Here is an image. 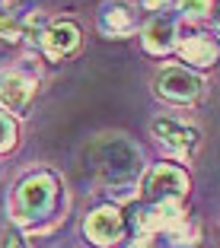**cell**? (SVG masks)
<instances>
[{
	"mask_svg": "<svg viewBox=\"0 0 220 248\" xmlns=\"http://www.w3.org/2000/svg\"><path fill=\"white\" fill-rule=\"evenodd\" d=\"M54 197H58V182L48 172H35V175L22 178L13 197V219L16 223H38L42 217L51 213Z\"/></svg>",
	"mask_w": 220,
	"mask_h": 248,
	"instance_id": "cell-1",
	"label": "cell"
},
{
	"mask_svg": "<svg viewBox=\"0 0 220 248\" xmlns=\"http://www.w3.org/2000/svg\"><path fill=\"white\" fill-rule=\"evenodd\" d=\"M156 93L166 99V102H195L201 95V77L191 73L188 67H163L160 77H156Z\"/></svg>",
	"mask_w": 220,
	"mask_h": 248,
	"instance_id": "cell-2",
	"label": "cell"
},
{
	"mask_svg": "<svg viewBox=\"0 0 220 248\" xmlns=\"http://www.w3.org/2000/svg\"><path fill=\"white\" fill-rule=\"evenodd\" d=\"M188 194V175L172 162H160L153 166L150 178H147V197L153 201H182Z\"/></svg>",
	"mask_w": 220,
	"mask_h": 248,
	"instance_id": "cell-3",
	"label": "cell"
},
{
	"mask_svg": "<svg viewBox=\"0 0 220 248\" xmlns=\"http://www.w3.org/2000/svg\"><path fill=\"white\" fill-rule=\"evenodd\" d=\"M32 95H35V77H29L22 70L0 73V105L7 111H26Z\"/></svg>",
	"mask_w": 220,
	"mask_h": 248,
	"instance_id": "cell-4",
	"label": "cell"
},
{
	"mask_svg": "<svg viewBox=\"0 0 220 248\" xmlns=\"http://www.w3.org/2000/svg\"><path fill=\"white\" fill-rule=\"evenodd\" d=\"M99 29L105 38H128L137 29V13L125 0H105L99 10Z\"/></svg>",
	"mask_w": 220,
	"mask_h": 248,
	"instance_id": "cell-5",
	"label": "cell"
},
{
	"mask_svg": "<svg viewBox=\"0 0 220 248\" xmlns=\"http://www.w3.org/2000/svg\"><path fill=\"white\" fill-rule=\"evenodd\" d=\"M83 232H86V239L96 242V245H115V242L121 239V232H125L121 213H118L115 207H99V210H93L86 217Z\"/></svg>",
	"mask_w": 220,
	"mask_h": 248,
	"instance_id": "cell-6",
	"label": "cell"
},
{
	"mask_svg": "<svg viewBox=\"0 0 220 248\" xmlns=\"http://www.w3.org/2000/svg\"><path fill=\"white\" fill-rule=\"evenodd\" d=\"M153 134L163 146H169L172 153H191L198 146V131L191 124L172 121V118H156L153 121Z\"/></svg>",
	"mask_w": 220,
	"mask_h": 248,
	"instance_id": "cell-7",
	"label": "cell"
},
{
	"mask_svg": "<svg viewBox=\"0 0 220 248\" xmlns=\"http://www.w3.org/2000/svg\"><path fill=\"white\" fill-rule=\"evenodd\" d=\"M77 45H80V29L70 19H58L42 32V48L48 58H64V54L77 51Z\"/></svg>",
	"mask_w": 220,
	"mask_h": 248,
	"instance_id": "cell-8",
	"label": "cell"
},
{
	"mask_svg": "<svg viewBox=\"0 0 220 248\" xmlns=\"http://www.w3.org/2000/svg\"><path fill=\"white\" fill-rule=\"evenodd\" d=\"M179 45V26L169 16H156L144 26V48L150 54H169Z\"/></svg>",
	"mask_w": 220,
	"mask_h": 248,
	"instance_id": "cell-9",
	"label": "cell"
},
{
	"mask_svg": "<svg viewBox=\"0 0 220 248\" xmlns=\"http://www.w3.org/2000/svg\"><path fill=\"white\" fill-rule=\"evenodd\" d=\"M176 48H179V58L188 61L191 67H211V64H217V58H220V45H217V38H211V35H188V38H182Z\"/></svg>",
	"mask_w": 220,
	"mask_h": 248,
	"instance_id": "cell-10",
	"label": "cell"
},
{
	"mask_svg": "<svg viewBox=\"0 0 220 248\" xmlns=\"http://www.w3.org/2000/svg\"><path fill=\"white\" fill-rule=\"evenodd\" d=\"M13 143H16V121L0 111V153L13 150Z\"/></svg>",
	"mask_w": 220,
	"mask_h": 248,
	"instance_id": "cell-11",
	"label": "cell"
},
{
	"mask_svg": "<svg viewBox=\"0 0 220 248\" xmlns=\"http://www.w3.org/2000/svg\"><path fill=\"white\" fill-rule=\"evenodd\" d=\"M179 10L185 16H191V19H201V16H207L214 10V0H179Z\"/></svg>",
	"mask_w": 220,
	"mask_h": 248,
	"instance_id": "cell-12",
	"label": "cell"
},
{
	"mask_svg": "<svg viewBox=\"0 0 220 248\" xmlns=\"http://www.w3.org/2000/svg\"><path fill=\"white\" fill-rule=\"evenodd\" d=\"M19 35H22V26L10 16V10L0 0V38H19Z\"/></svg>",
	"mask_w": 220,
	"mask_h": 248,
	"instance_id": "cell-13",
	"label": "cell"
},
{
	"mask_svg": "<svg viewBox=\"0 0 220 248\" xmlns=\"http://www.w3.org/2000/svg\"><path fill=\"white\" fill-rule=\"evenodd\" d=\"M172 0H144V7L147 10H163V7H169Z\"/></svg>",
	"mask_w": 220,
	"mask_h": 248,
	"instance_id": "cell-14",
	"label": "cell"
},
{
	"mask_svg": "<svg viewBox=\"0 0 220 248\" xmlns=\"http://www.w3.org/2000/svg\"><path fill=\"white\" fill-rule=\"evenodd\" d=\"M217 29H220V13H217Z\"/></svg>",
	"mask_w": 220,
	"mask_h": 248,
	"instance_id": "cell-15",
	"label": "cell"
}]
</instances>
